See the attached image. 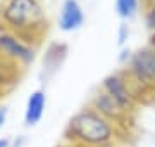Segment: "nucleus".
I'll return each mask as SVG.
<instances>
[{
	"mask_svg": "<svg viewBox=\"0 0 155 147\" xmlns=\"http://www.w3.org/2000/svg\"><path fill=\"white\" fill-rule=\"evenodd\" d=\"M0 29L38 47L48 31L41 0H0Z\"/></svg>",
	"mask_w": 155,
	"mask_h": 147,
	"instance_id": "obj_1",
	"label": "nucleus"
},
{
	"mask_svg": "<svg viewBox=\"0 0 155 147\" xmlns=\"http://www.w3.org/2000/svg\"><path fill=\"white\" fill-rule=\"evenodd\" d=\"M64 137L76 147H116L127 135L95 109L86 106L69 119Z\"/></svg>",
	"mask_w": 155,
	"mask_h": 147,
	"instance_id": "obj_2",
	"label": "nucleus"
},
{
	"mask_svg": "<svg viewBox=\"0 0 155 147\" xmlns=\"http://www.w3.org/2000/svg\"><path fill=\"white\" fill-rule=\"evenodd\" d=\"M131 83L155 95V50L148 45L133 52L131 61L124 68Z\"/></svg>",
	"mask_w": 155,
	"mask_h": 147,
	"instance_id": "obj_3",
	"label": "nucleus"
},
{
	"mask_svg": "<svg viewBox=\"0 0 155 147\" xmlns=\"http://www.w3.org/2000/svg\"><path fill=\"white\" fill-rule=\"evenodd\" d=\"M88 106L91 109H95L98 114H102L105 119H109L110 123H114L124 135H129V128L133 125V113H129L122 106H119L107 92L100 88L91 97Z\"/></svg>",
	"mask_w": 155,
	"mask_h": 147,
	"instance_id": "obj_4",
	"label": "nucleus"
},
{
	"mask_svg": "<svg viewBox=\"0 0 155 147\" xmlns=\"http://www.w3.org/2000/svg\"><path fill=\"white\" fill-rule=\"evenodd\" d=\"M0 56L7 61L17 64L19 68H26L36 57V47L24 42L17 35L0 29Z\"/></svg>",
	"mask_w": 155,
	"mask_h": 147,
	"instance_id": "obj_5",
	"label": "nucleus"
},
{
	"mask_svg": "<svg viewBox=\"0 0 155 147\" xmlns=\"http://www.w3.org/2000/svg\"><path fill=\"white\" fill-rule=\"evenodd\" d=\"M100 88L104 92H107L119 106H122L126 111L134 114V111H136L138 106H136V102H134L131 83H129V78H127V74H126L124 69L116 71V73H110L109 76H105Z\"/></svg>",
	"mask_w": 155,
	"mask_h": 147,
	"instance_id": "obj_6",
	"label": "nucleus"
},
{
	"mask_svg": "<svg viewBox=\"0 0 155 147\" xmlns=\"http://www.w3.org/2000/svg\"><path fill=\"white\" fill-rule=\"evenodd\" d=\"M57 24L59 29L64 33H72L78 31L84 24V11L79 0H64L59 11L57 17Z\"/></svg>",
	"mask_w": 155,
	"mask_h": 147,
	"instance_id": "obj_7",
	"label": "nucleus"
},
{
	"mask_svg": "<svg viewBox=\"0 0 155 147\" xmlns=\"http://www.w3.org/2000/svg\"><path fill=\"white\" fill-rule=\"evenodd\" d=\"M45 106H47L45 90L36 88L29 94L28 101H26V108H24V126L26 128H33L41 121L45 114Z\"/></svg>",
	"mask_w": 155,
	"mask_h": 147,
	"instance_id": "obj_8",
	"label": "nucleus"
},
{
	"mask_svg": "<svg viewBox=\"0 0 155 147\" xmlns=\"http://www.w3.org/2000/svg\"><path fill=\"white\" fill-rule=\"evenodd\" d=\"M66 54H67V47L64 43H50L45 50V56H43V68H41V80H48L52 78L55 71L61 68V64L64 62L66 59Z\"/></svg>",
	"mask_w": 155,
	"mask_h": 147,
	"instance_id": "obj_9",
	"label": "nucleus"
},
{
	"mask_svg": "<svg viewBox=\"0 0 155 147\" xmlns=\"http://www.w3.org/2000/svg\"><path fill=\"white\" fill-rule=\"evenodd\" d=\"M21 71L22 68L0 56V99L16 87V83L21 78Z\"/></svg>",
	"mask_w": 155,
	"mask_h": 147,
	"instance_id": "obj_10",
	"label": "nucleus"
},
{
	"mask_svg": "<svg viewBox=\"0 0 155 147\" xmlns=\"http://www.w3.org/2000/svg\"><path fill=\"white\" fill-rule=\"evenodd\" d=\"M143 5V0H116V12L122 21L133 19Z\"/></svg>",
	"mask_w": 155,
	"mask_h": 147,
	"instance_id": "obj_11",
	"label": "nucleus"
},
{
	"mask_svg": "<svg viewBox=\"0 0 155 147\" xmlns=\"http://www.w3.org/2000/svg\"><path fill=\"white\" fill-rule=\"evenodd\" d=\"M145 24L150 33L155 31V0H145Z\"/></svg>",
	"mask_w": 155,
	"mask_h": 147,
	"instance_id": "obj_12",
	"label": "nucleus"
},
{
	"mask_svg": "<svg viewBox=\"0 0 155 147\" xmlns=\"http://www.w3.org/2000/svg\"><path fill=\"white\" fill-rule=\"evenodd\" d=\"M127 38H129V26H127L126 23H121L119 28H117V45L124 47Z\"/></svg>",
	"mask_w": 155,
	"mask_h": 147,
	"instance_id": "obj_13",
	"label": "nucleus"
},
{
	"mask_svg": "<svg viewBox=\"0 0 155 147\" xmlns=\"http://www.w3.org/2000/svg\"><path fill=\"white\" fill-rule=\"evenodd\" d=\"M131 57H133V52L126 49V47H122L121 49V56H119V64L122 66H127V62L131 61Z\"/></svg>",
	"mask_w": 155,
	"mask_h": 147,
	"instance_id": "obj_14",
	"label": "nucleus"
},
{
	"mask_svg": "<svg viewBox=\"0 0 155 147\" xmlns=\"http://www.w3.org/2000/svg\"><path fill=\"white\" fill-rule=\"evenodd\" d=\"M7 118H9V109H7V106H0V132L5 126Z\"/></svg>",
	"mask_w": 155,
	"mask_h": 147,
	"instance_id": "obj_15",
	"label": "nucleus"
},
{
	"mask_svg": "<svg viewBox=\"0 0 155 147\" xmlns=\"http://www.w3.org/2000/svg\"><path fill=\"white\" fill-rule=\"evenodd\" d=\"M24 142H26V137H24V135H19L17 138H12L11 147H22V145H24Z\"/></svg>",
	"mask_w": 155,
	"mask_h": 147,
	"instance_id": "obj_16",
	"label": "nucleus"
},
{
	"mask_svg": "<svg viewBox=\"0 0 155 147\" xmlns=\"http://www.w3.org/2000/svg\"><path fill=\"white\" fill-rule=\"evenodd\" d=\"M11 142H12V138L2 137V138H0V147H11Z\"/></svg>",
	"mask_w": 155,
	"mask_h": 147,
	"instance_id": "obj_17",
	"label": "nucleus"
},
{
	"mask_svg": "<svg viewBox=\"0 0 155 147\" xmlns=\"http://www.w3.org/2000/svg\"><path fill=\"white\" fill-rule=\"evenodd\" d=\"M147 45H148L150 49H153V50H155V31H152V33H150V36H148V43H147Z\"/></svg>",
	"mask_w": 155,
	"mask_h": 147,
	"instance_id": "obj_18",
	"label": "nucleus"
}]
</instances>
